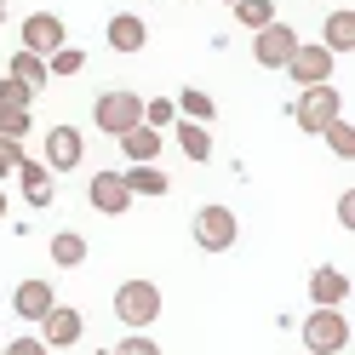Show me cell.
I'll list each match as a JSON object with an SVG mask.
<instances>
[{"instance_id":"cell-1","label":"cell","mask_w":355,"mask_h":355,"mask_svg":"<svg viewBox=\"0 0 355 355\" xmlns=\"http://www.w3.org/2000/svg\"><path fill=\"white\" fill-rule=\"evenodd\" d=\"M338 115H344V92H338L332 80H327V86H304L298 103H293V121H298V132H309V138H321Z\"/></svg>"},{"instance_id":"cell-27","label":"cell","mask_w":355,"mask_h":355,"mask_svg":"<svg viewBox=\"0 0 355 355\" xmlns=\"http://www.w3.org/2000/svg\"><path fill=\"white\" fill-rule=\"evenodd\" d=\"M35 126V115H29V109H6V103H0V138H24V132Z\"/></svg>"},{"instance_id":"cell-26","label":"cell","mask_w":355,"mask_h":355,"mask_svg":"<svg viewBox=\"0 0 355 355\" xmlns=\"http://www.w3.org/2000/svg\"><path fill=\"white\" fill-rule=\"evenodd\" d=\"M172 121H178V103H172V98H144V126L166 132Z\"/></svg>"},{"instance_id":"cell-35","label":"cell","mask_w":355,"mask_h":355,"mask_svg":"<svg viewBox=\"0 0 355 355\" xmlns=\"http://www.w3.org/2000/svg\"><path fill=\"white\" fill-rule=\"evenodd\" d=\"M98 355H115V349H98Z\"/></svg>"},{"instance_id":"cell-20","label":"cell","mask_w":355,"mask_h":355,"mask_svg":"<svg viewBox=\"0 0 355 355\" xmlns=\"http://www.w3.org/2000/svg\"><path fill=\"white\" fill-rule=\"evenodd\" d=\"M172 132H178V149H184L189 161H212V132L201 121H172Z\"/></svg>"},{"instance_id":"cell-14","label":"cell","mask_w":355,"mask_h":355,"mask_svg":"<svg viewBox=\"0 0 355 355\" xmlns=\"http://www.w3.org/2000/svg\"><path fill=\"white\" fill-rule=\"evenodd\" d=\"M52 304H58L52 281H17V293H12V315H24V321H40Z\"/></svg>"},{"instance_id":"cell-37","label":"cell","mask_w":355,"mask_h":355,"mask_svg":"<svg viewBox=\"0 0 355 355\" xmlns=\"http://www.w3.org/2000/svg\"><path fill=\"white\" fill-rule=\"evenodd\" d=\"M230 6H235V0H230Z\"/></svg>"},{"instance_id":"cell-15","label":"cell","mask_w":355,"mask_h":355,"mask_svg":"<svg viewBox=\"0 0 355 355\" xmlns=\"http://www.w3.org/2000/svg\"><path fill=\"white\" fill-rule=\"evenodd\" d=\"M144 40H149V24L138 12H115L109 17V46L115 52H144Z\"/></svg>"},{"instance_id":"cell-16","label":"cell","mask_w":355,"mask_h":355,"mask_svg":"<svg viewBox=\"0 0 355 355\" xmlns=\"http://www.w3.org/2000/svg\"><path fill=\"white\" fill-rule=\"evenodd\" d=\"M121 178H126V189H132V201H138V195H144V201H161V195L172 189V178H166L161 166H155V161H149V166H126Z\"/></svg>"},{"instance_id":"cell-30","label":"cell","mask_w":355,"mask_h":355,"mask_svg":"<svg viewBox=\"0 0 355 355\" xmlns=\"http://www.w3.org/2000/svg\"><path fill=\"white\" fill-rule=\"evenodd\" d=\"M24 161V144H12V138H0V184L12 178V166Z\"/></svg>"},{"instance_id":"cell-33","label":"cell","mask_w":355,"mask_h":355,"mask_svg":"<svg viewBox=\"0 0 355 355\" xmlns=\"http://www.w3.org/2000/svg\"><path fill=\"white\" fill-rule=\"evenodd\" d=\"M0 218H6V189H0Z\"/></svg>"},{"instance_id":"cell-29","label":"cell","mask_w":355,"mask_h":355,"mask_svg":"<svg viewBox=\"0 0 355 355\" xmlns=\"http://www.w3.org/2000/svg\"><path fill=\"white\" fill-rule=\"evenodd\" d=\"M115 355H161V344H155L149 332H132V338H126V344H121Z\"/></svg>"},{"instance_id":"cell-31","label":"cell","mask_w":355,"mask_h":355,"mask_svg":"<svg viewBox=\"0 0 355 355\" xmlns=\"http://www.w3.org/2000/svg\"><path fill=\"white\" fill-rule=\"evenodd\" d=\"M338 224H344V230H355V189H344V195H338Z\"/></svg>"},{"instance_id":"cell-25","label":"cell","mask_w":355,"mask_h":355,"mask_svg":"<svg viewBox=\"0 0 355 355\" xmlns=\"http://www.w3.org/2000/svg\"><path fill=\"white\" fill-rule=\"evenodd\" d=\"M321 138H327V149H332V155H338V161H355V126H349L344 115H338V121H332V126L321 132Z\"/></svg>"},{"instance_id":"cell-8","label":"cell","mask_w":355,"mask_h":355,"mask_svg":"<svg viewBox=\"0 0 355 355\" xmlns=\"http://www.w3.org/2000/svg\"><path fill=\"white\" fill-rule=\"evenodd\" d=\"M58 46H69V29H63V17H58V12H29V17H24V52L52 58Z\"/></svg>"},{"instance_id":"cell-5","label":"cell","mask_w":355,"mask_h":355,"mask_svg":"<svg viewBox=\"0 0 355 355\" xmlns=\"http://www.w3.org/2000/svg\"><path fill=\"white\" fill-rule=\"evenodd\" d=\"M235 235H241V224H235V212L230 207H201L195 212V247L201 252H230L235 247Z\"/></svg>"},{"instance_id":"cell-9","label":"cell","mask_w":355,"mask_h":355,"mask_svg":"<svg viewBox=\"0 0 355 355\" xmlns=\"http://www.w3.org/2000/svg\"><path fill=\"white\" fill-rule=\"evenodd\" d=\"M80 332H86V315H80V309H69V304H52L46 315H40V344H46V349L80 344Z\"/></svg>"},{"instance_id":"cell-18","label":"cell","mask_w":355,"mask_h":355,"mask_svg":"<svg viewBox=\"0 0 355 355\" xmlns=\"http://www.w3.org/2000/svg\"><path fill=\"white\" fill-rule=\"evenodd\" d=\"M321 46H327L332 58L355 52V12H332V17H327V24H321Z\"/></svg>"},{"instance_id":"cell-28","label":"cell","mask_w":355,"mask_h":355,"mask_svg":"<svg viewBox=\"0 0 355 355\" xmlns=\"http://www.w3.org/2000/svg\"><path fill=\"white\" fill-rule=\"evenodd\" d=\"M0 103H6V109H35V92H29V86H17L12 75H0Z\"/></svg>"},{"instance_id":"cell-7","label":"cell","mask_w":355,"mask_h":355,"mask_svg":"<svg viewBox=\"0 0 355 355\" xmlns=\"http://www.w3.org/2000/svg\"><path fill=\"white\" fill-rule=\"evenodd\" d=\"M332 63H338V58H332L321 40H298V52L286 58V75H293L298 86H327L332 80Z\"/></svg>"},{"instance_id":"cell-4","label":"cell","mask_w":355,"mask_h":355,"mask_svg":"<svg viewBox=\"0 0 355 355\" xmlns=\"http://www.w3.org/2000/svg\"><path fill=\"white\" fill-rule=\"evenodd\" d=\"M298 338H304L309 355H332V349L349 344V315H344V309H315V315H304Z\"/></svg>"},{"instance_id":"cell-12","label":"cell","mask_w":355,"mask_h":355,"mask_svg":"<svg viewBox=\"0 0 355 355\" xmlns=\"http://www.w3.org/2000/svg\"><path fill=\"white\" fill-rule=\"evenodd\" d=\"M12 172H17V184H24V201H29V207H52V201H58V184H52L46 161H29V155H24Z\"/></svg>"},{"instance_id":"cell-10","label":"cell","mask_w":355,"mask_h":355,"mask_svg":"<svg viewBox=\"0 0 355 355\" xmlns=\"http://www.w3.org/2000/svg\"><path fill=\"white\" fill-rule=\"evenodd\" d=\"M86 201H92V212L103 218H121L132 207V189H126V178L121 172H92V184H86Z\"/></svg>"},{"instance_id":"cell-34","label":"cell","mask_w":355,"mask_h":355,"mask_svg":"<svg viewBox=\"0 0 355 355\" xmlns=\"http://www.w3.org/2000/svg\"><path fill=\"white\" fill-rule=\"evenodd\" d=\"M0 24H6V0H0Z\"/></svg>"},{"instance_id":"cell-6","label":"cell","mask_w":355,"mask_h":355,"mask_svg":"<svg viewBox=\"0 0 355 355\" xmlns=\"http://www.w3.org/2000/svg\"><path fill=\"white\" fill-rule=\"evenodd\" d=\"M298 52V29L293 24H263L258 35H252V58H258V69H286V58Z\"/></svg>"},{"instance_id":"cell-38","label":"cell","mask_w":355,"mask_h":355,"mask_svg":"<svg viewBox=\"0 0 355 355\" xmlns=\"http://www.w3.org/2000/svg\"><path fill=\"white\" fill-rule=\"evenodd\" d=\"M0 355H6V349H0Z\"/></svg>"},{"instance_id":"cell-23","label":"cell","mask_w":355,"mask_h":355,"mask_svg":"<svg viewBox=\"0 0 355 355\" xmlns=\"http://www.w3.org/2000/svg\"><path fill=\"white\" fill-rule=\"evenodd\" d=\"M235 24L258 35L263 24H275V0H235Z\"/></svg>"},{"instance_id":"cell-13","label":"cell","mask_w":355,"mask_h":355,"mask_svg":"<svg viewBox=\"0 0 355 355\" xmlns=\"http://www.w3.org/2000/svg\"><path fill=\"white\" fill-rule=\"evenodd\" d=\"M309 298H315V309H344V298H349V275L338 270V263H321V270L309 275Z\"/></svg>"},{"instance_id":"cell-21","label":"cell","mask_w":355,"mask_h":355,"mask_svg":"<svg viewBox=\"0 0 355 355\" xmlns=\"http://www.w3.org/2000/svg\"><path fill=\"white\" fill-rule=\"evenodd\" d=\"M52 263H58V270H80V263H86V235L58 230L52 235Z\"/></svg>"},{"instance_id":"cell-3","label":"cell","mask_w":355,"mask_h":355,"mask_svg":"<svg viewBox=\"0 0 355 355\" xmlns=\"http://www.w3.org/2000/svg\"><path fill=\"white\" fill-rule=\"evenodd\" d=\"M115 321L144 332L149 321H161V286L155 281H121L115 286Z\"/></svg>"},{"instance_id":"cell-24","label":"cell","mask_w":355,"mask_h":355,"mask_svg":"<svg viewBox=\"0 0 355 355\" xmlns=\"http://www.w3.org/2000/svg\"><path fill=\"white\" fill-rule=\"evenodd\" d=\"M80 69H86V52H80V46H58V52L46 58V75H52V80H69V75H80Z\"/></svg>"},{"instance_id":"cell-22","label":"cell","mask_w":355,"mask_h":355,"mask_svg":"<svg viewBox=\"0 0 355 355\" xmlns=\"http://www.w3.org/2000/svg\"><path fill=\"white\" fill-rule=\"evenodd\" d=\"M212 115H218V103L201 92V86H184V92H178V121H201V126H212Z\"/></svg>"},{"instance_id":"cell-36","label":"cell","mask_w":355,"mask_h":355,"mask_svg":"<svg viewBox=\"0 0 355 355\" xmlns=\"http://www.w3.org/2000/svg\"><path fill=\"white\" fill-rule=\"evenodd\" d=\"M332 355H344V349H332Z\"/></svg>"},{"instance_id":"cell-17","label":"cell","mask_w":355,"mask_h":355,"mask_svg":"<svg viewBox=\"0 0 355 355\" xmlns=\"http://www.w3.org/2000/svg\"><path fill=\"white\" fill-rule=\"evenodd\" d=\"M161 138H166V132H155V126H132V132H121V149H126V161L132 166H149L155 161V155H161Z\"/></svg>"},{"instance_id":"cell-32","label":"cell","mask_w":355,"mask_h":355,"mask_svg":"<svg viewBox=\"0 0 355 355\" xmlns=\"http://www.w3.org/2000/svg\"><path fill=\"white\" fill-rule=\"evenodd\" d=\"M6 355H52L40 338H17V344H6Z\"/></svg>"},{"instance_id":"cell-2","label":"cell","mask_w":355,"mask_h":355,"mask_svg":"<svg viewBox=\"0 0 355 355\" xmlns=\"http://www.w3.org/2000/svg\"><path fill=\"white\" fill-rule=\"evenodd\" d=\"M92 121H98V132L121 138V132L144 126V98L132 92V86H109V92H98V103H92Z\"/></svg>"},{"instance_id":"cell-11","label":"cell","mask_w":355,"mask_h":355,"mask_svg":"<svg viewBox=\"0 0 355 355\" xmlns=\"http://www.w3.org/2000/svg\"><path fill=\"white\" fill-rule=\"evenodd\" d=\"M86 161V138L75 126H52L46 132V172H75Z\"/></svg>"},{"instance_id":"cell-19","label":"cell","mask_w":355,"mask_h":355,"mask_svg":"<svg viewBox=\"0 0 355 355\" xmlns=\"http://www.w3.org/2000/svg\"><path fill=\"white\" fill-rule=\"evenodd\" d=\"M6 75H12L17 86H29V92H35V98H40V86H46V80H52V75H46V58H35V52H24V46H17V52H12V69H6Z\"/></svg>"}]
</instances>
